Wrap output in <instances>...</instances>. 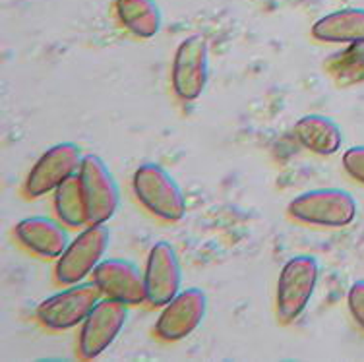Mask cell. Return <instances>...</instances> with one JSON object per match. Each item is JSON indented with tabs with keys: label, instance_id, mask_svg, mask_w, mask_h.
I'll return each mask as SVG.
<instances>
[{
	"label": "cell",
	"instance_id": "7a4b0ae2",
	"mask_svg": "<svg viewBox=\"0 0 364 362\" xmlns=\"http://www.w3.org/2000/svg\"><path fill=\"white\" fill-rule=\"evenodd\" d=\"M357 211L355 196L341 188H316L302 192L291 200L287 208L293 221L322 229L349 227L355 221Z\"/></svg>",
	"mask_w": 364,
	"mask_h": 362
},
{
	"label": "cell",
	"instance_id": "4fadbf2b",
	"mask_svg": "<svg viewBox=\"0 0 364 362\" xmlns=\"http://www.w3.org/2000/svg\"><path fill=\"white\" fill-rule=\"evenodd\" d=\"M16 240L37 258L58 260L70 244L68 227L45 215L20 219L14 227Z\"/></svg>",
	"mask_w": 364,
	"mask_h": 362
},
{
	"label": "cell",
	"instance_id": "6da1fadb",
	"mask_svg": "<svg viewBox=\"0 0 364 362\" xmlns=\"http://www.w3.org/2000/svg\"><path fill=\"white\" fill-rule=\"evenodd\" d=\"M132 192L149 215L165 223H176L186 213V198L178 182L157 163H141L134 171Z\"/></svg>",
	"mask_w": 364,
	"mask_h": 362
},
{
	"label": "cell",
	"instance_id": "8fae6325",
	"mask_svg": "<svg viewBox=\"0 0 364 362\" xmlns=\"http://www.w3.org/2000/svg\"><path fill=\"white\" fill-rule=\"evenodd\" d=\"M144 281L146 302L151 308H163L181 293L182 267L173 244L161 240L151 246L144 267Z\"/></svg>",
	"mask_w": 364,
	"mask_h": 362
},
{
	"label": "cell",
	"instance_id": "9c48e42d",
	"mask_svg": "<svg viewBox=\"0 0 364 362\" xmlns=\"http://www.w3.org/2000/svg\"><path fill=\"white\" fill-rule=\"evenodd\" d=\"M128 316H130L128 304L103 297L80 326L77 356L82 361H93L103 355L124 329Z\"/></svg>",
	"mask_w": 364,
	"mask_h": 362
},
{
	"label": "cell",
	"instance_id": "5bb4252c",
	"mask_svg": "<svg viewBox=\"0 0 364 362\" xmlns=\"http://www.w3.org/2000/svg\"><path fill=\"white\" fill-rule=\"evenodd\" d=\"M312 37L328 45H364V8H341L312 26Z\"/></svg>",
	"mask_w": 364,
	"mask_h": 362
},
{
	"label": "cell",
	"instance_id": "d6986e66",
	"mask_svg": "<svg viewBox=\"0 0 364 362\" xmlns=\"http://www.w3.org/2000/svg\"><path fill=\"white\" fill-rule=\"evenodd\" d=\"M345 173L358 184H364V146L349 147L341 159Z\"/></svg>",
	"mask_w": 364,
	"mask_h": 362
},
{
	"label": "cell",
	"instance_id": "ac0fdd59",
	"mask_svg": "<svg viewBox=\"0 0 364 362\" xmlns=\"http://www.w3.org/2000/svg\"><path fill=\"white\" fill-rule=\"evenodd\" d=\"M337 64H329L337 80L345 84H355L364 80V45H350V49L343 56H336Z\"/></svg>",
	"mask_w": 364,
	"mask_h": 362
},
{
	"label": "cell",
	"instance_id": "8992f818",
	"mask_svg": "<svg viewBox=\"0 0 364 362\" xmlns=\"http://www.w3.org/2000/svg\"><path fill=\"white\" fill-rule=\"evenodd\" d=\"M111 243L107 225H87L72 238L68 248L56 260L55 279L60 285H76L90 277L95 267L105 260Z\"/></svg>",
	"mask_w": 364,
	"mask_h": 362
},
{
	"label": "cell",
	"instance_id": "3957f363",
	"mask_svg": "<svg viewBox=\"0 0 364 362\" xmlns=\"http://www.w3.org/2000/svg\"><path fill=\"white\" fill-rule=\"evenodd\" d=\"M320 277V264L310 254H299L285 262L277 279L275 314L283 326H291L309 308Z\"/></svg>",
	"mask_w": 364,
	"mask_h": 362
},
{
	"label": "cell",
	"instance_id": "ffe728a7",
	"mask_svg": "<svg viewBox=\"0 0 364 362\" xmlns=\"http://www.w3.org/2000/svg\"><path fill=\"white\" fill-rule=\"evenodd\" d=\"M347 307H349L350 318L364 331V279H358L350 285L347 293Z\"/></svg>",
	"mask_w": 364,
	"mask_h": 362
},
{
	"label": "cell",
	"instance_id": "30bf717a",
	"mask_svg": "<svg viewBox=\"0 0 364 362\" xmlns=\"http://www.w3.org/2000/svg\"><path fill=\"white\" fill-rule=\"evenodd\" d=\"M208 314V294L190 287L167 302L157 316L154 334L159 341L178 343L198 329Z\"/></svg>",
	"mask_w": 364,
	"mask_h": 362
},
{
	"label": "cell",
	"instance_id": "9a60e30c",
	"mask_svg": "<svg viewBox=\"0 0 364 362\" xmlns=\"http://www.w3.org/2000/svg\"><path fill=\"white\" fill-rule=\"evenodd\" d=\"M294 136L306 151L329 157L343 146V132L336 120L323 115H306L294 124Z\"/></svg>",
	"mask_w": 364,
	"mask_h": 362
},
{
	"label": "cell",
	"instance_id": "e0dca14e",
	"mask_svg": "<svg viewBox=\"0 0 364 362\" xmlns=\"http://www.w3.org/2000/svg\"><path fill=\"white\" fill-rule=\"evenodd\" d=\"M53 208L56 219L68 229H84L90 225L76 176H72L70 181H66L60 188L53 192Z\"/></svg>",
	"mask_w": 364,
	"mask_h": 362
},
{
	"label": "cell",
	"instance_id": "52a82bcc",
	"mask_svg": "<svg viewBox=\"0 0 364 362\" xmlns=\"http://www.w3.org/2000/svg\"><path fill=\"white\" fill-rule=\"evenodd\" d=\"M82 149L74 142H63L49 147L29 169L23 182V196L28 200H37L60 188L64 182L76 176L82 165Z\"/></svg>",
	"mask_w": 364,
	"mask_h": 362
},
{
	"label": "cell",
	"instance_id": "277c9868",
	"mask_svg": "<svg viewBox=\"0 0 364 362\" xmlns=\"http://www.w3.org/2000/svg\"><path fill=\"white\" fill-rule=\"evenodd\" d=\"M101 299L103 294L93 281L66 285V289L39 302L36 318L49 331H68L82 326Z\"/></svg>",
	"mask_w": 364,
	"mask_h": 362
},
{
	"label": "cell",
	"instance_id": "5b68a950",
	"mask_svg": "<svg viewBox=\"0 0 364 362\" xmlns=\"http://www.w3.org/2000/svg\"><path fill=\"white\" fill-rule=\"evenodd\" d=\"M90 225H105L117 213L120 203L119 184L111 169L99 155H84L76 174Z\"/></svg>",
	"mask_w": 364,
	"mask_h": 362
},
{
	"label": "cell",
	"instance_id": "7c38bea8",
	"mask_svg": "<svg viewBox=\"0 0 364 362\" xmlns=\"http://www.w3.org/2000/svg\"><path fill=\"white\" fill-rule=\"evenodd\" d=\"M91 281L103 297L119 300L128 307H140L146 302V281L138 265L124 258H107L91 273Z\"/></svg>",
	"mask_w": 364,
	"mask_h": 362
},
{
	"label": "cell",
	"instance_id": "2e32d148",
	"mask_svg": "<svg viewBox=\"0 0 364 362\" xmlns=\"http://www.w3.org/2000/svg\"><path fill=\"white\" fill-rule=\"evenodd\" d=\"M117 18L128 33L140 39H151L161 31L163 14L155 0H117Z\"/></svg>",
	"mask_w": 364,
	"mask_h": 362
},
{
	"label": "cell",
	"instance_id": "ba28073f",
	"mask_svg": "<svg viewBox=\"0 0 364 362\" xmlns=\"http://www.w3.org/2000/svg\"><path fill=\"white\" fill-rule=\"evenodd\" d=\"M210 82V49L200 35H190L176 47L171 66L173 93L182 103L202 97Z\"/></svg>",
	"mask_w": 364,
	"mask_h": 362
}]
</instances>
